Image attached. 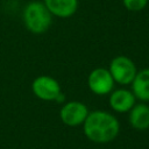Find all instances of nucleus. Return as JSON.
Wrapping results in <instances>:
<instances>
[{
    "mask_svg": "<svg viewBox=\"0 0 149 149\" xmlns=\"http://www.w3.org/2000/svg\"><path fill=\"white\" fill-rule=\"evenodd\" d=\"M84 135L92 142L107 143L113 141L120 132V122L112 113L106 111H92L83 123Z\"/></svg>",
    "mask_w": 149,
    "mask_h": 149,
    "instance_id": "nucleus-1",
    "label": "nucleus"
},
{
    "mask_svg": "<svg viewBox=\"0 0 149 149\" xmlns=\"http://www.w3.org/2000/svg\"><path fill=\"white\" fill-rule=\"evenodd\" d=\"M22 21L30 33L43 34L50 28L52 15L43 1L34 0L26 5L22 13Z\"/></svg>",
    "mask_w": 149,
    "mask_h": 149,
    "instance_id": "nucleus-2",
    "label": "nucleus"
},
{
    "mask_svg": "<svg viewBox=\"0 0 149 149\" xmlns=\"http://www.w3.org/2000/svg\"><path fill=\"white\" fill-rule=\"evenodd\" d=\"M108 71L112 74L114 81L119 85L132 84L134 77L137 73L135 63L127 56H115L108 66Z\"/></svg>",
    "mask_w": 149,
    "mask_h": 149,
    "instance_id": "nucleus-3",
    "label": "nucleus"
},
{
    "mask_svg": "<svg viewBox=\"0 0 149 149\" xmlns=\"http://www.w3.org/2000/svg\"><path fill=\"white\" fill-rule=\"evenodd\" d=\"M114 79L106 68H95L87 77V86L90 91L97 95H106L113 91Z\"/></svg>",
    "mask_w": 149,
    "mask_h": 149,
    "instance_id": "nucleus-4",
    "label": "nucleus"
},
{
    "mask_svg": "<svg viewBox=\"0 0 149 149\" xmlns=\"http://www.w3.org/2000/svg\"><path fill=\"white\" fill-rule=\"evenodd\" d=\"M88 113L90 111L84 102L72 100L65 102L62 106L59 111V118L64 125L69 127H77L84 123Z\"/></svg>",
    "mask_w": 149,
    "mask_h": 149,
    "instance_id": "nucleus-5",
    "label": "nucleus"
},
{
    "mask_svg": "<svg viewBox=\"0 0 149 149\" xmlns=\"http://www.w3.org/2000/svg\"><path fill=\"white\" fill-rule=\"evenodd\" d=\"M31 90L38 99L44 101H55L57 95L62 92L59 83L47 74L36 77L31 83Z\"/></svg>",
    "mask_w": 149,
    "mask_h": 149,
    "instance_id": "nucleus-6",
    "label": "nucleus"
},
{
    "mask_svg": "<svg viewBox=\"0 0 149 149\" xmlns=\"http://www.w3.org/2000/svg\"><path fill=\"white\" fill-rule=\"evenodd\" d=\"M135 100L136 98L133 94L132 90H127V88L113 90L109 93V98H108L111 108L116 113L129 112L135 105Z\"/></svg>",
    "mask_w": 149,
    "mask_h": 149,
    "instance_id": "nucleus-7",
    "label": "nucleus"
},
{
    "mask_svg": "<svg viewBox=\"0 0 149 149\" xmlns=\"http://www.w3.org/2000/svg\"><path fill=\"white\" fill-rule=\"evenodd\" d=\"M52 16L68 19L78 9V0H43Z\"/></svg>",
    "mask_w": 149,
    "mask_h": 149,
    "instance_id": "nucleus-8",
    "label": "nucleus"
},
{
    "mask_svg": "<svg viewBox=\"0 0 149 149\" xmlns=\"http://www.w3.org/2000/svg\"><path fill=\"white\" fill-rule=\"evenodd\" d=\"M129 123L134 129L146 130L149 128V106L144 102L135 104L129 111Z\"/></svg>",
    "mask_w": 149,
    "mask_h": 149,
    "instance_id": "nucleus-9",
    "label": "nucleus"
},
{
    "mask_svg": "<svg viewBox=\"0 0 149 149\" xmlns=\"http://www.w3.org/2000/svg\"><path fill=\"white\" fill-rule=\"evenodd\" d=\"M130 85L136 99L143 102L149 101V68L137 71Z\"/></svg>",
    "mask_w": 149,
    "mask_h": 149,
    "instance_id": "nucleus-10",
    "label": "nucleus"
},
{
    "mask_svg": "<svg viewBox=\"0 0 149 149\" xmlns=\"http://www.w3.org/2000/svg\"><path fill=\"white\" fill-rule=\"evenodd\" d=\"M149 0H122V5L129 12H141L148 5Z\"/></svg>",
    "mask_w": 149,
    "mask_h": 149,
    "instance_id": "nucleus-11",
    "label": "nucleus"
},
{
    "mask_svg": "<svg viewBox=\"0 0 149 149\" xmlns=\"http://www.w3.org/2000/svg\"><path fill=\"white\" fill-rule=\"evenodd\" d=\"M64 100H65V95H64L63 92H61V93L57 95V98L55 99L56 102H64Z\"/></svg>",
    "mask_w": 149,
    "mask_h": 149,
    "instance_id": "nucleus-12",
    "label": "nucleus"
}]
</instances>
